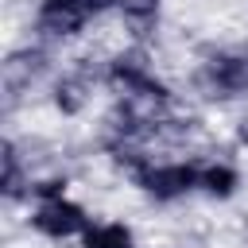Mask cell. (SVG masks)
Segmentation results:
<instances>
[{"label":"cell","instance_id":"obj_1","mask_svg":"<svg viewBox=\"0 0 248 248\" xmlns=\"http://www.w3.org/2000/svg\"><path fill=\"white\" fill-rule=\"evenodd\" d=\"M186 101L205 108H244L248 105V43H221L194 54L186 70Z\"/></svg>","mask_w":248,"mask_h":248},{"label":"cell","instance_id":"obj_5","mask_svg":"<svg viewBox=\"0 0 248 248\" xmlns=\"http://www.w3.org/2000/svg\"><path fill=\"white\" fill-rule=\"evenodd\" d=\"M93 209L78 198V194H62V198H46V202H31L23 209V229L27 236L43 240V244H78L81 232L89 229Z\"/></svg>","mask_w":248,"mask_h":248},{"label":"cell","instance_id":"obj_9","mask_svg":"<svg viewBox=\"0 0 248 248\" xmlns=\"http://www.w3.org/2000/svg\"><path fill=\"white\" fill-rule=\"evenodd\" d=\"M85 4H89V12L97 16V23H101V19H112L116 8H120V0H85Z\"/></svg>","mask_w":248,"mask_h":248},{"label":"cell","instance_id":"obj_7","mask_svg":"<svg viewBox=\"0 0 248 248\" xmlns=\"http://www.w3.org/2000/svg\"><path fill=\"white\" fill-rule=\"evenodd\" d=\"M167 4L170 0H120V8L112 16L116 27H120V39L124 43L155 46V35L167 23Z\"/></svg>","mask_w":248,"mask_h":248},{"label":"cell","instance_id":"obj_6","mask_svg":"<svg viewBox=\"0 0 248 248\" xmlns=\"http://www.w3.org/2000/svg\"><path fill=\"white\" fill-rule=\"evenodd\" d=\"M244 190V167L232 155H198V198L229 205Z\"/></svg>","mask_w":248,"mask_h":248},{"label":"cell","instance_id":"obj_3","mask_svg":"<svg viewBox=\"0 0 248 248\" xmlns=\"http://www.w3.org/2000/svg\"><path fill=\"white\" fill-rule=\"evenodd\" d=\"M58 58H66V54H58V50H50V46L27 39V35L4 50L0 81H4V116H8V120H12L16 108L27 105L35 93H39V97L46 93V85H50L54 74L62 70Z\"/></svg>","mask_w":248,"mask_h":248},{"label":"cell","instance_id":"obj_2","mask_svg":"<svg viewBox=\"0 0 248 248\" xmlns=\"http://www.w3.org/2000/svg\"><path fill=\"white\" fill-rule=\"evenodd\" d=\"M147 205L170 209L198 198V151H155L124 178Z\"/></svg>","mask_w":248,"mask_h":248},{"label":"cell","instance_id":"obj_4","mask_svg":"<svg viewBox=\"0 0 248 248\" xmlns=\"http://www.w3.org/2000/svg\"><path fill=\"white\" fill-rule=\"evenodd\" d=\"M97 27V16L89 12L85 0H27V39L58 50V54H74L89 43Z\"/></svg>","mask_w":248,"mask_h":248},{"label":"cell","instance_id":"obj_8","mask_svg":"<svg viewBox=\"0 0 248 248\" xmlns=\"http://www.w3.org/2000/svg\"><path fill=\"white\" fill-rule=\"evenodd\" d=\"M78 248H143L140 229L128 217H108V213H93L89 229L81 232Z\"/></svg>","mask_w":248,"mask_h":248}]
</instances>
